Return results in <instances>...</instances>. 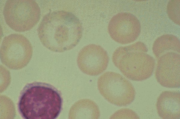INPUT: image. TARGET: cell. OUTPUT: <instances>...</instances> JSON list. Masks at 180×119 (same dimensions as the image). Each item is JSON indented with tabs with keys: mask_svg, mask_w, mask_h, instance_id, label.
I'll use <instances>...</instances> for the list:
<instances>
[{
	"mask_svg": "<svg viewBox=\"0 0 180 119\" xmlns=\"http://www.w3.org/2000/svg\"><path fill=\"white\" fill-rule=\"evenodd\" d=\"M3 14L7 24L12 29L22 32L32 28L38 22L40 10L33 0H8Z\"/></svg>",
	"mask_w": 180,
	"mask_h": 119,
	"instance_id": "obj_4",
	"label": "cell"
},
{
	"mask_svg": "<svg viewBox=\"0 0 180 119\" xmlns=\"http://www.w3.org/2000/svg\"><path fill=\"white\" fill-rule=\"evenodd\" d=\"M180 0H170L167 6V13L170 19L180 25Z\"/></svg>",
	"mask_w": 180,
	"mask_h": 119,
	"instance_id": "obj_13",
	"label": "cell"
},
{
	"mask_svg": "<svg viewBox=\"0 0 180 119\" xmlns=\"http://www.w3.org/2000/svg\"><path fill=\"white\" fill-rule=\"evenodd\" d=\"M153 53L157 59L162 55L170 51L180 54V41L175 36L166 34L158 37L153 45Z\"/></svg>",
	"mask_w": 180,
	"mask_h": 119,
	"instance_id": "obj_12",
	"label": "cell"
},
{
	"mask_svg": "<svg viewBox=\"0 0 180 119\" xmlns=\"http://www.w3.org/2000/svg\"><path fill=\"white\" fill-rule=\"evenodd\" d=\"M109 58L106 51L101 46L90 44L79 52L77 63L80 69L88 75L96 76L107 68Z\"/></svg>",
	"mask_w": 180,
	"mask_h": 119,
	"instance_id": "obj_8",
	"label": "cell"
},
{
	"mask_svg": "<svg viewBox=\"0 0 180 119\" xmlns=\"http://www.w3.org/2000/svg\"><path fill=\"white\" fill-rule=\"evenodd\" d=\"M97 86L100 94L110 103L119 106L130 104L136 91L131 83L119 74L106 72L98 78Z\"/></svg>",
	"mask_w": 180,
	"mask_h": 119,
	"instance_id": "obj_5",
	"label": "cell"
},
{
	"mask_svg": "<svg viewBox=\"0 0 180 119\" xmlns=\"http://www.w3.org/2000/svg\"><path fill=\"white\" fill-rule=\"evenodd\" d=\"M100 115L99 108L94 101L83 99L77 101L72 106L69 117L71 119H98Z\"/></svg>",
	"mask_w": 180,
	"mask_h": 119,
	"instance_id": "obj_11",
	"label": "cell"
},
{
	"mask_svg": "<svg viewBox=\"0 0 180 119\" xmlns=\"http://www.w3.org/2000/svg\"><path fill=\"white\" fill-rule=\"evenodd\" d=\"M110 118L139 119L138 115L131 109H122L118 110Z\"/></svg>",
	"mask_w": 180,
	"mask_h": 119,
	"instance_id": "obj_14",
	"label": "cell"
},
{
	"mask_svg": "<svg viewBox=\"0 0 180 119\" xmlns=\"http://www.w3.org/2000/svg\"><path fill=\"white\" fill-rule=\"evenodd\" d=\"M157 113L162 119H180V93L176 91H163L156 104Z\"/></svg>",
	"mask_w": 180,
	"mask_h": 119,
	"instance_id": "obj_10",
	"label": "cell"
},
{
	"mask_svg": "<svg viewBox=\"0 0 180 119\" xmlns=\"http://www.w3.org/2000/svg\"><path fill=\"white\" fill-rule=\"evenodd\" d=\"M33 53L30 42L24 35L14 33L4 37L0 48L2 62L12 69L25 66L30 61Z\"/></svg>",
	"mask_w": 180,
	"mask_h": 119,
	"instance_id": "obj_6",
	"label": "cell"
},
{
	"mask_svg": "<svg viewBox=\"0 0 180 119\" xmlns=\"http://www.w3.org/2000/svg\"><path fill=\"white\" fill-rule=\"evenodd\" d=\"M37 32L44 47L54 52H62L78 44L82 37L83 29L80 20L73 13L57 10L43 17Z\"/></svg>",
	"mask_w": 180,
	"mask_h": 119,
	"instance_id": "obj_1",
	"label": "cell"
},
{
	"mask_svg": "<svg viewBox=\"0 0 180 119\" xmlns=\"http://www.w3.org/2000/svg\"><path fill=\"white\" fill-rule=\"evenodd\" d=\"M148 49L143 42L120 46L113 52L112 60L123 74L134 81H142L153 74L155 65L154 58L147 53Z\"/></svg>",
	"mask_w": 180,
	"mask_h": 119,
	"instance_id": "obj_3",
	"label": "cell"
},
{
	"mask_svg": "<svg viewBox=\"0 0 180 119\" xmlns=\"http://www.w3.org/2000/svg\"><path fill=\"white\" fill-rule=\"evenodd\" d=\"M158 59L155 74L158 82L165 87L179 88L180 54L174 51L168 52Z\"/></svg>",
	"mask_w": 180,
	"mask_h": 119,
	"instance_id": "obj_9",
	"label": "cell"
},
{
	"mask_svg": "<svg viewBox=\"0 0 180 119\" xmlns=\"http://www.w3.org/2000/svg\"><path fill=\"white\" fill-rule=\"evenodd\" d=\"M59 91L51 85L34 82L27 84L19 97L18 108L26 119H55L62 109Z\"/></svg>",
	"mask_w": 180,
	"mask_h": 119,
	"instance_id": "obj_2",
	"label": "cell"
},
{
	"mask_svg": "<svg viewBox=\"0 0 180 119\" xmlns=\"http://www.w3.org/2000/svg\"><path fill=\"white\" fill-rule=\"evenodd\" d=\"M140 21L133 14L121 12L111 19L108 30L111 37L116 42L122 44L135 41L141 32Z\"/></svg>",
	"mask_w": 180,
	"mask_h": 119,
	"instance_id": "obj_7",
	"label": "cell"
}]
</instances>
